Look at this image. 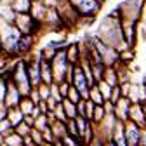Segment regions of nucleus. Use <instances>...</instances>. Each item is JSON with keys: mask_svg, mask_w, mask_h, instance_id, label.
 <instances>
[{"mask_svg": "<svg viewBox=\"0 0 146 146\" xmlns=\"http://www.w3.org/2000/svg\"><path fill=\"white\" fill-rule=\"evenodd\" d=\"M2 144H5V146H23V137L12 131L11 134H7V136L4 137Z\"/></svg>", "mask_w": 146, "mask_h": 146, "instance_id": "2", "label": "nucleus"}, {"mask_svg": "<svg viewBox=\"0 0 146 146\" xmlns=\"http://www.w3.org/2000/svg\"><path fill=\"white\" fill-rule=\"evenodd\" d=\"M139 146H146V131L141 132V141H139Z\"/></svg>", "mask_w": 146, "mask_h": 146, "instance_id": "3", "label": "nucleus"}, {"mask_svg": "<svg viewBox=\"0 0 146 146\" xmlns=\"http://www.w3.org/2000/svg\"><path fill=\"white\" fill-rule=\"evenodd\" d=\"M141 127H137L136 123L129 122L125 123V129H123V134H125V141H127V146H139V141H141Z\"/></svg>", "mask_w": 146, "mask_h": 146, "instance_id": "1", "label": "nucleus"}]
</instances>
